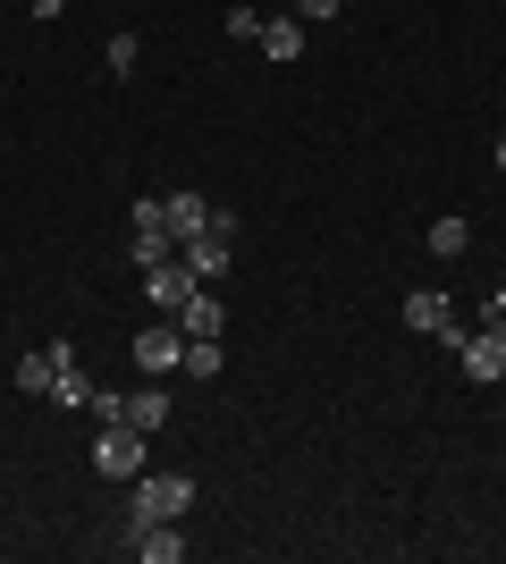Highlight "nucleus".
I'll return each instance as SVG.
<instances>
[{"mask_svg":"<svg viewBox=\"0 0 506 564\" xmlns=\"http://www.w3.org/2000/svg\"><path fill=\"white\" fill-rule=\"evenodd\" d=\"M119 422H127V430H144V438H152V430L169 422V388H161V379H152V388H127V413H119Z\"/></svg>","mask_w":506,"mask_h":564,"instance_id":"11","label":"nucleus"},{"mask_svg":"<svg viewBox=\"0 0 506 564\" xmlns=\"http://www.w3.org/2000/svg\"><path fill=\"white\" fill-rule=\"evenodd\" d=\"M194 514V471H136L127 480V540L144 531V522H186Z\"/></svg>","mask_w":506,"mask_h":564,"instance_id":"1","label":"nucleus"},{"mask_svg":"<svg viewBox=\"0 0 506 564\" xmlns=\"http://www.w3.org/2000/svg\"><path fill=\"white\" fill-rule=\"evenodd\" d=\"M489 321H506V279H498V286H489Z\"/></svg>","mask_w":506,"mask_h":564,"instance_id":"20","label":"nucleus"},{"mask_svg":"<svg viewBox=\"0 0 506 564\" xmlns=\"http://www.w3.org/2000/svg\"><path fill=\"white\" fill-rule=\"evenodd\" d=\"M127 228H169V219H161V194H144V203H127Z\"/></svg>","mask_w":506,"mask_h":564,"instance_id":"18","label":"nucleus"},{"mask_svg":"<svg viewBox=\"0 0 506 564\" xmlns=\"http://www.w3.org/2000/svg\"><path fill=\"white\" fill-rule=\"evenodd\" d=\"M127 547H136L144 564H177V556H186V522H144Z\"/></svg>","mask_w":506,"mask_h":564,"instance_id":"10","label":"nucleus"},{"mask_svg":"<svg viewBox=\"0 0 506 564\" xmlns=\"http://www.w3.org/2000/svg\"><path fill=\"white\" fill-rule=\"evenodd\" d=\"M177 354H186V329H169V321H161V329L136 337V371H144V379H169V371H177Z\"/></svg>","mask_w":506,"mask_h":564,"instance_id":"6","label":"nucleus"},{"mask_svg":"<svg viewBox=\"0 0 506 564\" xmlns=\"http://www.w3.org/2000/svg\"><path fill=\"white\" fill-rule=\"evenodd\" d=\"M101 59H110V76H136V59H144V43H136V34H127V25H119V34H110V51H101Z\"/></svg>","mask_w":506,"mask_h":564,"instance_id":"16","label":"nucleus"},{"mask_svg":"<svg viewBox=\"0 0 506 564\" xmlns=\"http://www.w3.org/2000/svg\"><path fill=\"white\" fill-rule=\"evenodd\" d=\"M406 329L413 337H448V346H456V304H448L439 286H413V295H406Z\"/></svg>","mask_w":506,"mask_h":564,"instance_id":"5","label":"nucleus"},{"mask_svg":"<svg viewBox=\"0 0 506 564\" xmlns=\"http://www.w3.org/2000/svg\"><path fill=\"white\" fill-rule=\"evenodd\" d=\"M177 261H186V270H194V279H203V286H219V279H228V261H237V236L203 228V236H194V245H177Z\"/></svg>","mask_w":506,"mask_h":564,"instance_id":"4","label":"nucleus"},{"mask_svg":"<svg viewBox=\"0 0 506 564\" xmlns=\"http://www.w3.org/2000/svg\"><path fill=\"white\" fill-rule=\"evenodd\" d=\"M177 329H186V337H219V329H228V304H219L212 286H194L186 304H177Z\"/></svg>","mask_w":506,"mask_h":564,"instance_id":"9","label":"nucleus"},{"mask_svg":"<svg viewBox=\"0 0 506 564\" xmlns=\"http://www.w3.org/2000/svg\"><path fill=\"white\" fill-rule=\"evenodd\" d=\"M51 404H60V413H85V404H94V379L76 371V362H60V379H51Z\"/></svg>","mask_w":506,"mask_h":564,"instance_id":"15","label":"nucleus"},{"mask_svg":"<svg viewBox=\"0 0 506 564\" xmlns=\"http://www.w3.org/2000/svg\"><path fill=\"white\" fill-rule=\"evenodd\" d=\"M60 362H76V354L60 346V337H51V354H25V362H18V388H25V397H51V379H60Z\"/></svg>","mask_w":506,"mask_h":564,"instance_id":"12","label":"nucleus"},{"mask_svg":"<svg viewBox=\"0 0 506 564\" xmlns=\"http://www.w3.org/2000/svg\"><path fill=\"white\" fill-rule=\"evenodd\" d=\"M337 9H346V0H295V18H304V25H330Z\"/></svg>","mask_w":506,"mask_h":564,"instance_id":"19","label":"nucleus"},{"mask_svg":"<svg viewBox=\"0 0 506 564\" xmlns=\"http://www.w3.org/2000/svg\"><path fill=\"white\" fill-rule=\"evenodd\" d=\"M456 362H464V379H473V388H498V379H506V337H498V329L456 337Z\"/></svg>","mask_w":506,"mask_h":564,"instance_id":"3","label":"nucleus"},{"mask_svg":"<svg viewBox=\"0 0 506 564\" xmlns=\"http://www.w3.org/2000/svg\"><path fill=\"white\" fill-rule=\"evenodd\" d=\"M498 169H506V135H498Z\"/></svg>","mask_w":506,"mask_h":564,"instance_id":"21","label":"nucleus"},{"mask_svg":"<svg viewBox=\"0 0 506 564\" xmlns=\"http://www.w3.org/2000/svg\"><path fill=\"white\" fill-rule=\"evenodd\" d=\"M177 371H186V379H219V371H228V354H219V337H186V354H177Z\"/></svg>","mask_w":506,"mask_h":564,"instance_id":"14","label":"nucleus"},{"mask_svg":"<svg viewBox=\"0 0 506 564\" xmlns=\"http://www.w3.org/2000/svg\"><path fill=\"white\" fill-rule=\"evenodd\" d=\"M144 430H127V422H101V438H94V471L101 480H136V471H144Z\"/></svg>","mask_w":506,"mask_h":564,"instance_id":"2","label":"nucleus"},{"mask_svg":"<svg viewBox=\"0 0 506 564\" xmlns=\"http://www.w3.org/2000/svg\"><path fill=\"white\" fill-rule=\"evenodd\" d=\"M464 245H473V228H464V219H439V228H431V253H439V261H456Z\"/></svg>","mask_w":506,"mask_h":564,"instance_id":"17","label":"nucleus"},{"mask_svg":"<svg viewBox=\"0 0 506 564\" xmlns=\"http://www.w3.org/2000/svg\"><path fill=\"white\" fill-rule=\"evenodd\" d=\"M194 286H203V279H194V270H186V261H177V253H169L161 270H144V295H152V304H161V312H177V304H186V295H194Z\"/></svg>","mask_w":506,"mask_h":564,"instance_id":"8","label":"nucleus"},{"mask_svg":"<svg viewBox=\"0 0 506 564\" xmlns=\"http://www.w3.org/2000/svg\"><path fill=\"white\" fill-rule=\"evenodd\" d=\"M212 212H219V203H203V194H161V219H169L177 245H194V236L212 228Z\"/></svg>","mask_w":506,"mask_h":564,"instance_id":"7","label":"nucleus"},{"mask_svg":"<svg viewBox=\"0 0 506 564\" xmlns=\"http://www.w3.org/2000/svg\"><path fill=\"white\" fill-rule=\"evenodd\" d=\"M254 43H262V59H279V68H288L295 51H304V18H262V34H254Z\"/></svg>","mask_w":506,"mask_h":564,"instance_id":"13","label":"nucleus"}]
</instances>
